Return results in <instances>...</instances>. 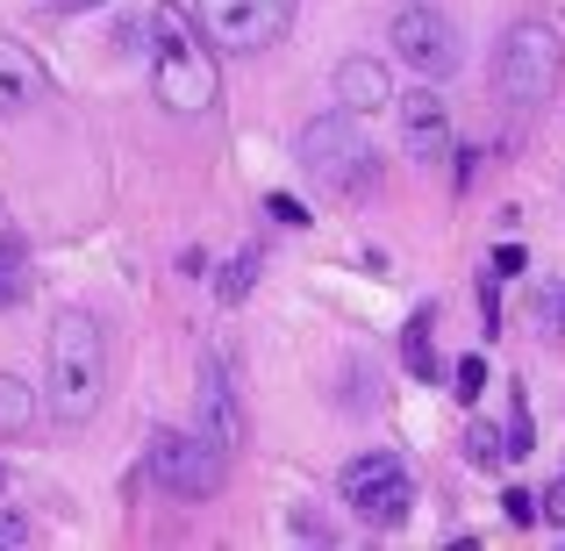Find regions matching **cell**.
<instances>
[{
    "mask_svg": "<svg viewBox=\"0 0 565 551\" xmlns=\"http://www.w3.org/2000/svg\"><path fill=\"white\" fill-rule=\"evenodd\" d=\"M43 401L57 430H86L108 401V330L86 308H65L43 345Z\"/></svg>",
    "mask_w": 565,
    "mask_h": 551,
    "instance_id": "1",
    "label": "cell"
},
{
    "mask_svg": "<svg viewBox=\"0 0 565 551\" xmlns=\"http://www.w3.org/2000/svg\"><path fill=\"white\" fill-rule=\"evenodd\" d=\"M43 94H51L43 65L22 51V43H8V36H0V115H29Z\"/></svg>",
    "mask_w": 565,
    "mask_h": 551,
    "instance_id": "11",
    "label": "cell"
},
{
    "mask_svg": "<svg viewBox=\"0 0 565 551\" xmlns=\"http://www.w3.org/2000/svg\"><path fill=\"white\" fill-rule=\"evenodd\" d=\"M143 466H151V480L166 487L172 501H215L222 480H230V452L207 444L201 430H151Z\"/></svg>",
    "mask_w": 565,
    "mask_h": 551,
    "instance_id": "5",
    "label": "cell"
},
{
    "mask_svg": "<svg viewBox=\"0 0 565 551\" xmlns=\"http://www.w3.org/2000/svg\"><path fill=\"white\" fill-rule=\"evenodd\" d=\"M0 487H8V473H0Z\"/></svg>",
    "mask_w": 565,
    "mask_h": 551,
    "instance_id": "26",
    "label": "cell"
},
{
    "mask_svg": "<svg viewBox=\"0 0 565 551\" xmlns=\"http://www.w3.org/2000/svg\"><path fill=\"white\" fill-rule=\"evenodd\" d=\"M480 386H487V359H480V351H466V359L451 365V394L458 401H480Z\"/></svg>",
    "mask_w": 565,
    "mask_h": 551,
    "instance_id": "18",
    "label": "cell"
},
{
    "mask_svg": "<svg viewBox=\"0 0 565 551\" xmlns=\"http://www.w3.org/2000/svg\"><path fill=\"white\" fill-rule=\"evenodd\" d=\"M51 8H65V14H79V8H100V0H51Z\"/></svg>",
    "mask_w": 565,
    "mask_h": 551,
    "instance_id": "25",
    "label": "cell"
},
{
    "mask_svg": "<svg viewBox=\"0 0 565 551\" xmlns=\"http://www.w3.org/2000/svg\"><path fill=\"white\" fill-rule=\"evenodd\" d=\"M501 437H509V458H530L537 452V423H530V401L515 394V409H509V423H501Z\"/></svg>",
    "mask_w": 565,
    "mask_h": 551,
    "instance_id": "17",
    "label": "cell"
},
{
    "mask_svg": "<svg viewBox=\"0 0 565 551\" xmlns=\"http://www.w3.org/2000/svg\"><path fill=\"white\" fill-rule=\"evenodd\" d=\"M501 516H509V523L523 530V523H537V516H544V501L530 495V487H509V495H501Z\"/></svg>",
    "mask_w": 565,
    "mask_h": 551,
    "instance_id": "20",
    "label": "cell"
},
{
    "mask_svg": "<svg viewBox=\"0 0 565 551\" xmlns=\"http://www.w3.org/2000/svg\"><path fill=\"white\" fill-rule=\"evenodd\" d=\"M29 294V244L14 230H0V308H14Z\"/></svg>",
    "mask_w": 565,
    "mask_h": 551,
    "instance_id": "13",
    "label": "cell"
},
{
    "mask_svg": "<svg viewBox=\"0 0 565 551\" xmlns=\"http://www.w3.org/2000/svg\"><path fill=\"white\" fill-rule=\"evenodd\" d=\"M537 322H544L552 337H565V279H552V287L537 294Z\"/></svg>",
    "mask_w": 565,
    "mask_h": 551,
    "instance_id": "21",
    "label": "cell"
},
{
    "mask_svg": "<svg viewBox=\"0 0 565 551\" xmlns=\"http://www.w3.org/2000/svg\"><path fill=\"white\" fill-rule=\"evenodd\" d=\"M466 458H472L480 473H494L501 458H509V437H501L494 423H466Z\"/></svg>",
    "mask_w": 565,
    "mask_h": 551,
    "instance_id": "16",
    "label": "cell"
},
{
    "mask_svg": "<svg viewBox=\"0 0 565 551\" xmlns=\"http://www.w3.org/2000/svg\"><path fill=\"white\" fill-rule=\"evenodd\" d=\"M386 36H394L401 65H408L415 80H451L458 57H466V36H458V22L437 8V0H401L394 22H386Z\"/></svg>",
    "mask_w": 565,
    "mask_h": 551,
    "instance_id": "6",
    "label": "cell"
},
{
    "mask_svg": "<svg viewBox=\"0 0 565 551\" xmlns=\"http://www.w3.org/2000/svg\"><path fill=\"white\" fill-rule=\"evenodd\" d=\"M193 430H201L207 444H222V452L244 444V401H236L230 372H222L215 359L201 365V380H193Z\"/></svg>",
    "mask_w": 565,
    "mask_h": 551,
    "instance_id": "10",
    "label": "cell"
},
{
    "mask_svg": "<svg viewBox=\"0 0 565 551\" xmlns=\"http://www.w3.org/2000/svg\"><path fill=\"white\" fill-rule=\"evenodd\" d=\"M36 530H29V516H14V509H0V551H22Z\"/></svg>",
    "mask_w": 565,
    "mask_h": 551,
    "instance_id": "22",
    "label": "cell"
},
{
    "mask_svg": "<svg viewBox=\"0 0 565 551\" xmlns=\"http://www.w3.org/2000/svg\"><path fill=\"white\" fill-rule=\"evenodd\" d=\"M515 273H530L523 244H501V251H494V279H515Z\"/></svg>",
    "mask_w": 565,
    "mask_h": 551,
    "instance_id": "24",
    "label": "cell"
},
{
    "mask_svg": "<svg viewBox=\"0 0 565 551\" xmlns=\"http://www.w3.org/2000/svg\"><path fill=\"white\" fill-rule=\"evenodd\" d=\"M337 100L351 115H380V108H394V80H386L380 57H344L337 65Z\"/></svg>",
    "mask_w": 565,
    "mask_h": 551,
    "instance_id": "12",
    "label": "cell"
},
{
    "mask_svg": "<svg viewBox=\"0 0 565 551\" xmlns=\"http://www.w3.org/2000/svg\"><path fill=\"white\" fill-rule=\"evenodd\" d=\"M29 423H36V394L14 372H0V437H22Z\"/></svg>",
    "mask_w": 565,
    "mask_h": 551,
    "instance_id": "15",
    "label": "cell"
},
{
    "mask_svg": "<svg viewBox=\"0 0 565 551\" xmlns=\"http://www.w3.org/2000/svg\"><path fill=\"white\" fill-rule=\"evenodd\" d=\"M344 509L373 530H394L408 516V466L401 452H359L344 466Z\"/></svg>",
    "mask_w": 565,
    "mask_h": 551,
    "instance_id": "8",
    "label": "cell"
},
{
    "mask_svg": "<svg viewBox=\"0 0 565 551\" xmlns=\"http://www.w3.org/2000/svg\"><path fill=\"white\" fill-rule=\"evenodd\" d=\"M394 123H401V151H408L415 166H444V158H451L458 129H451V108H444L437 80L401 86V94H394Z\"/></svg>",
    "mask_w": 565,
    "mask_h": 551,
    "instance_id": "9",
    "label": "cell"
},
{
    "mask_svg": "<svg viewBox=\"0 0 565 551\" xmlns=\"http://www.w3.org/2000/svg\"><path fill=\"white\" fill-rule=\"evenodd\" d=\"M258 273H265V251L250 244V251H236V258H230V265H222V273H215V294H222V301L236 308V301H244L250 287H258Z\"/></svg>",
    "mask_w": 565,
    "mask_h": 551,
    "instance_id": "14",
    "label": "cell"
},
{
    "mask_svg": "<svg viewBox=\"0 0 565 551\" xmlns=\"http://www.w3.org/2000/svg\"><path fill=\"white\" fill-rule=\"evenodd\" d=\"M301 172L316 180L322 193H365L373 187V172H380V158H373V144H365V129H359V115L351 108H322V115H308L301 123Z\"/></svg>",
    "mask_w": 565,
    "mask_h": 551,
    "instance_id": "4",
    "label": "cell"
},
{
    "mask_svg": "<svg viewBox=\"0 0 565 551\" xmlns=\"http://www.w3.org/2000/svg\"><path fill=\"white\" fill-rule=\"evenodd\" d=\"M265 215H279L287 230H308V222H316V215H308L301 201H287V193H273V201H265Z\"/></svg>",
    "mask_w": 565,
    "mask_h": 551,
    "instance_id": "23",
    "label": "cell"
},
{
    "mask_svg": "<svg viewBox=\"0 0 565 551\" xmlns=\"http://www.w3.org/2000/svg\"><path fill=\"white\" fill-rule=\"evenodd\" d=\"M151 94L166 115H207L222 100V65H215V43H207L201 14L186 8H158L151 14Z\"/></svg>",
    "mask_w": 565,
    "mask_h": 551,
    "instance_id": "2",
    "label": "cell"
},
{
    "mask_svg": "<svg viewBox=\"0 0 565 551\" xmlns=\"http://www.w3.org/2000/svg\"><path fill=\"white\" fill-rule=\"evenodd\" d=\"M294 8H301V0H193L207 43H215V51H230V57L273 51V43L294 29Z\"/></svg>",
    "mask_w": 565,
    "mask_h": 551,
    "instance_id": "7",
    "label": "cell"
},
{
    "mask_svg": "<svg viewBox=\"0 0 565 551\" xmlns=\"http://www.w3.org/2000/svg\"><path fill=\"white\" fill-rule=\"evenodd\" d=\"M565 80V29L552 14H515L494 43V100L509 115H537Z\"/></svg>",
    "mask_w": 565,
    "mask_h": 551,
    "instance_id": "3",
    "label": "cell"
},
{
    "mask_svg": "<svg viewBox=\"0 0 565 551\" xmlns=\"http://www.w3.org/2000/svg\"><path fill=\"white\" fill-rule=\"evenodd\" d=\"M408 372H423V380H437V359H429V308L408 322Z\"/></svg>",
    "mask_w": 565,
    "mask_h": 551,
    "instance_id": "19",
    "label": "cell"
}]
</instances>
